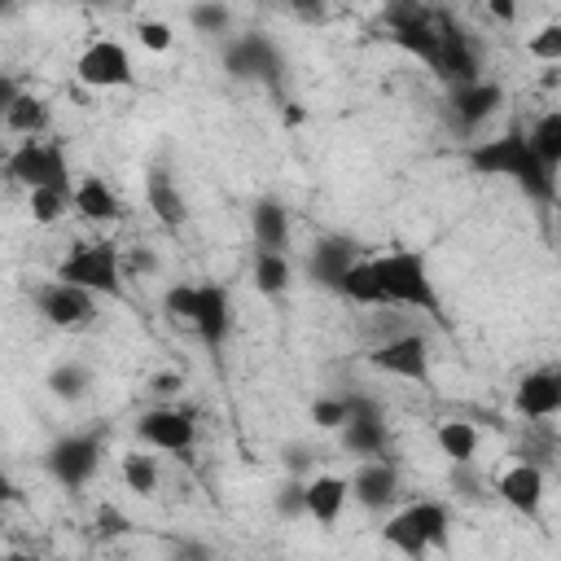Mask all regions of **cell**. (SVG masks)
Here are the masks:
<instances>
[{
  "label": "cell",
  "instance_id": "obj_1",
  "mask_svg": "<svg viewBox=\"0 0 561 561\" xmlns=\"http://www.w3.org/2000/svg\"><path fill=\"white\" fill-rule=\"evenodd\" d=\"M337 294L355 307H408V311H421L438 324L447 320L425 254L408 250V245H394V250L373 254V259H355L346 267V276L337 280Z\"/></svg>",
  "mask_w": 561,
  "mask_h": 561
},
{
  "label": "cell",
  "instance_id": "obj_2",
  "mask_svg": "<svg viewBox=\"0 0 561 561\" xmlns=\"http://www.w3.org/2000/svg\"><path fill=\"white\" fill-rule=\"evenodd\" d=\"M469 167L478 175H500V180L517 184L539 206L557 202V171L535 153V145H530V136L522 127H508V131H500L491 140H478L469 149Z\"/></svg>",
  "mask_w": 561,
  "mask_h": 561
},
{
  "label": "cell",
  "instance_id": "obj_3",
  "mask_svg": "<svg viewBox=\"0 0 561 561\" xmlns=\"http://www.w3.org/2000/svg\"><path fill=\"white\" fill-rule=\"evenodd\" d=\"M447 530H451V508L443 500H416L386 517L381 539L390 548H399L403 557H425L430 548L447 543Z\"/></svg>",
  "mask_w": 561,
  "mask_h": 561
},
{
  "label": "cell",
  "instance_id": "obj_4",
  "mask_svg": "<svg viewBox=\"0 0 561 561\" xmlns=\"http://www.w3.org/2000/svg\"><path fill=\"white\" fill-rule=\"evenodd\" d=\"M105 425H92V430H70L61 434L48 451H44V469L53 482H61L66 491H79L92 482V473L101 469V456H105Z\"/></svg>",
  "mask_w": 561,
  "mask_h": 561
},
{
  "label": "cell",
  "instance_id": "obj_5",
  "mask_svg": "<svg viewBox=\"0 0 561 561\" xmlns=\"http://www.w3.org/2000/svg\"><path fill=\"white\" fill-rule=\"evenodd\" d=\"M4 175L13 184L31 188H75L70 184V158L61 149V140H44V136H26L18 149H9L4 158Z\"/></svg>",
  "mask_w": 561,
  "mask_h": 561
},
{
  "label": "cell",
  "instance_id": "obj_6",
  "mask_svg": "<svg viewBox=\"0 0 561 561\" xmlns=\"http://www.w3.org/2000/svg\"><path fill=\"white\" fill-rule=\"evenodd\" d=\"M57 276L70 280V285H83L92 294L123 298V254L110 241H83V245H75L57 263Z\"/></svg>",
  "mask_w": 561,
  "mask_h": 561
},
{
  "label": "cell",
  "instance_id": "obj_7",
  "mask_svg": "<svg viewBox=\"0 0 561 561\" xmlns=\"http://www.w3.org/2000/svg\"><path fill=\"white\" fill-rule=\"evenodd\" d=\"M136 438L153 451H167V456H184L193 443H197V412L193 408H180V403H162V408H149L136 416Z\"/></svg>",
  "mask_w": 561,
  "mask_h": 561
},
{
  "label": "cell",
  "instance_id": "obj_8",
  "mask_svg": "<svg viewBox=\"0 0 561 561\" xmlns=\"http://www.w3.org/2000/svg\"><path fill=\"white\" fill-rule=\"evenodd\" d=\"M224 70L232 75V79H245V83H280V53H276V44L263 35V31H245V35H237V39H228L224 44Z\"/></svg>",
  "mask_w": 561,
  "mask_h": 561
},
{
  "label": "cell",
  "instance_id": "obj_9",
  "mask_svg": "<svg viewBox=\"0 0 561 561\" xmlns=\"http://www.w3.org/2000/svg\"><path fill=\"white\" fill-rule=\"evenodd\" d=\"M368 364L386 377H399V381H430V337L416 333V329H403L386 342H377L368 351Z\"/></svg>",
  "mask_w": 561,
  "mask_h": 561
},
{
  "label": "cell",
  "instance_id": "obj_10",
  "mask_svg": "<svg viewBox=\"0 0 561 561\" xmlns=\"http://www.w3.org/2000/svg\"><path fill=\"white\" fill-rule=\"evenodd\" d=\"M75 75H79L83 88L110 92V88H127L136 79V66H131V53L118 39H92L75 57Z\"/></svg>",
  "mask_w": 561,
  "mask_h": 561
},
{
  "label": "cell",
  "instance_id": "obj_11",
  "mask_svg": "<svg viewBox=\"0 0 561 561\" xmlns=\"http://www.w3.org/2000/svg\"><path fill=\"white\" fill-rule=\"evenodd\" d=\"M35 307L53 329H83L96 320V294L61 280V276H53L48 285L35 289Z\"/></svg>",
  "mask_w": 561,
  "mask_h": 561
},
{
  "label": "cell",
  "instance_id": "obj_12",
  "mask_svg": "<svg viewBox=\"0 0 561 561\" xmlns=\"http://www.w3.org/2000/svg\"><path fill=\"white\" fill-rule=\"evenodd\" d=\"M351 500L364 513H390L399 500V465L390 456H368L351 473Z\"/></svg>",
  "mask_w": 561,
  "mask_h": 561
},
{
  "label": "cell",
  "instance_id": "obj_13",
  "mask_svg": "<svg viewBox=\"0 0 561 561\" xmlns=\"http://www.w3.org/2000/svg\"><path fill=\"white\" fill-rule=\"evenodd\" d=\"M447 88H460V83H473L482 79V53L478 44L469 39L465 26L456 22H443V44H438V61L430 66Z\"/></svg>",
  "mask_w": 561,
  "mask_h": 561
},
{
  "label": "cell",
  "instance_id": "obj_14",
  "mask_svg": "<svg viewBox=\"0 0 561 561\" xmlns=\"http://www.w3.org/2000/svg\"><path fill=\"white\" fill-rule=\"evenodd\" d=\"M513 412L522 421H548L561 416V364L530 368L513 390Z\"/></svg>",
  "mask_w": 561,
  "mask_h": 561
},
{
  "label": "cell",
  "instance_id": "obj_15",
  "mask_svg": "<svg viewBox=\"0 0 561 561\" xmlns=\"http://www.w3.org/2000/svg\"><path fill=\"white\" fill-rule=\"evenodd\" d=\"M495 500H504L513 513L522 517H539L543 513V465L530 460H513L500 478H495Z\"/></svg>",
  "mask_w": 561,
  "mask_h": 561
},
{
  "label": "cell",
  "instance_id": "obj_16",
  "mask_svg": "<svg viewBox=\"0 0 561 561\" xmlns=\"http://www.w3.org/2000/svg\"><path fill=\"white\" fill-rule=\"evenodd\" d=\"M447 105H451V118L460 123V131H478V127L504 105V83H495V79L460 83V88H451Z\"/></svg>",
  "mask_w": 561,
  "mask_h": 561
},
{
  "label": "cell",
  "instance_id": "obj_17",
  "mask_svg": "<svg viewBox=\"0 0 561 561\" xmlns=\"http://www.w3.org/2000/svg\"><path fill=\"white\" fill-rule=\"evenodd\" d=\"M193 333H197L210 351H219V346L228 342V333H232V298H228L224 285H215V280H202V285H197Z\"/></svg>",
  "mask_w": 561,
  "mask_h": 561
},
{
  "label": "cell",
  "instance_id": "obj_18",
  "mask_svg": "<svg viewBox=\"0 0 561 561\" xmlns=\"http://www.w3.org/2000/svg\"><path fill=\"white\" fill-rule=\"evenodd\" d=\"M355 259H364V254H359V241H351V237H320V241L307 250V276H311L316 285H324V289L337 294V280L346 276V267H351Z\"/></svg>",
  "mask_w": 561,
  "mask_h": 561
},
{
  "label": "cell",
  "instance_id": "obj_19",
  "mask_svg": "<svg viewBox=\"0 0 561 561\" xmlns=\"http://www.w3.org/2000/svg\"><path fill=\"white\" fill-rule=\"evenodd\" d=\"M145 202H149V210L158 215L162 228H184L188 202H184V193H180V184H175V175L167 167H149V175H145Z\"/></svg>",
  "mask_w": 561,
  "mask_h": 561
},
{
  "label": "cell",
  "instance_id": "obj_20",
  "mask_svg": "<svg viewBox=\"0 0 561 561\" xmlns=\"http://www.w3.org/2000/svg\"><path fill=\"white\" fill-rule=\"evenodd\" d=\"M75 215H83L88 224H118L127 215V206L101 175H79L75 180Z\"/></svg>",
  "mask_w": 561,
  "mask_h": 561
},
{
  "label": "cell",
  "instance_id": "obj_21",
  "mask_svg": "<svg viewBox=\"0 0 561 561\" xmlns=\"http://www.w3.org/2000/svg\"><path fill=\"white\" fill-rule=\"evenodd\" d=\"M346 500H351V478H342V473H311L307 478V517H316L324 530L337 526Z\"/></svg>",
  "mask_w": 561,
  "mask_h": 561
},
{
  "label": "cell",
  "instance_id": "obj_22",
  "mask_svg": "<svg viewBox=\"0 0 561 561\" xmlns=\"http://www.w3.org/2000/svg\"><path fill=\"white\" fill-rule=\"evenodd\" d=\"M250 232L259 250H289V237H294L289 206L280 197H259L250 210Z\"/></svg>",
  "mask_w": 561,
  "mask_h": 561
},
{
  "label": "cell",
  "instance_id": "obj_23",
  "mask_svg": "<svg viewBox=\"0 0 561 561\" xmlns=\"http://www.w3.org/2000/svg\"><path fill=\"white\" fill-rule=\"evenodd\" d=\"M386 447H390L386 412H364V416H351L342 425V451L368 460V456H386Z\"/></svg>",
  "mask_w": 561,
  "mask_h": 561
},
{
  "label": "cell",
  "instance_id": "obj_24",
  "mask_svg": "<svg viewBox=\"0 0 561 561\" xmlns=\"http://www.w3.org/2000/svg\"><path fill=\"white\" fill-rule=\"evenodd\" d=\"M4 114V127L13 131V136H44L48 131V123H53V105L44 101V96H35V92H22L13 105H4L0 110Z\"/></svg>",
  "mask_w": 561,
  "mask_h": 561
},
{
  "label": "cell",
  "instance_id": "obj_25",
  "mask_svg": "<svg viewBox=\"0 0 561 561\" xmlns=\"http://www.w3.org/2000/svg\"><path fill=\"white\" fill-rule=\"evenodd\" d=\"M250 272H254V289L263 298H285V289L294 280V267H289L285 250H259L254 245V267Z\"/></svg>",
  "mask_w": 561,
  "mask_h": 561
},
{
  "label": "cell",
  "instance_id": "obj_26",
  "mask_svg": "<svg viewBox=\"0 0 561 561\" xmlns=\"http://www.w3.org/2000/svg\"><path fill=\"white\" fill-rule=\"evenodd\" d=\"M44 386H48L53 399H61V403H79V399L92 390V368L79 364V359H61V364L48 368Z\"/></svg>",
  "mask_w": 561,
  "mask_h": 561
},
{
  "label": "cell",
  "instance_id": "obj_27",
  "mask_svg": "<svg viewBox=\"0 0 561 561\" xmlns=\"http://www.w3.org/2000/svg\"><path fill=\"white\" fill-rule=\"evenodd\" d=\"M26 210L39 228H53L57 219H66L75 210V188H31L26 193Z\"/></svg>",
  "mask_w": 561,
  "mask_h": 561
},
{
  "label": "cell",
  "instance_id": "obj_28",
  "mask_svg": "<svg viewBox=\"0 0 561 561\" xmlns=\"http://www.w3.org/2000/svg\"><path fill=\"white\" fill-rule=\"evenodd\" d=\"M434 443L447 460H473L478 456V425L473 421H438Z\"/></svg>",
  "mask_w": 561,
  "mask_h": 561
},
{
  "label": "cell",
  "instance_id": "obj_29",
  "mask_svg": "<svg viewBox=\"0 0 561 561\" xmlns=\"http://www.w3.org/2000/svg\"><path fill=\"white\" fill-rule=\"evenodd\" d=\"M451 495H456L460 504H491L495 482H486V478L473 469V460H451Z\"/></svg>",
  "mask_w": 561,
  "mask_h": 561
},
{
  "label": "cell",
  "instance_id": "obj_30",
  "mask_svg": "<svg viewBox=\"0 0 561 561\" xmlns=\"http://www.w3.org/2000/svg\"><path fill=\"white\" fill-rule=\"evenodd\" d=\"M118 478H123L127 491L153 495V491H158V460H153L149 451H127V456L118 460Z\"/></svg>",
  "mask_w": 561,
  "mask_h": 561
},
{
  "label": "cell",
  "instance_id": "obj_31",
  "mask_svg": "<svg viewBox=\"0 0 561 561\" xmlns=\"http://www.w3.org/2000/svg\"><path fill=\"white\" fill-rule=\"evenodd\" d=\"M526 136H530L535 153H539L552 171H561V110H548L543 118H535V127H530Z\"/></svg>",
  "mask_w": 561,
  "mask_h": 561
},
{
  "label": "cell",
  "instance_id": "obj_32",
  "mask_svg": "<svg viewBox=\"0 0 561 561\" xmlns=\"http://www.w3.org/2000/svg\"><path fill=\"white\" fill-rule=\"evenodd\" d=\"M188 26L197 35H228V26H232L228 0H193L188 4Z\"/></svg>",
  "mask_w": 561,
  "mask_h": 561
},
{
  "label": "cell",
  "instance_id": "obj_33",
  "mask_svg": "<svg viewBox=\"0 0 561 561\" xmlns=\"http://www.w3.org/2000/svg\"><path fill=\"white\" fill-rule=\"evenodd\" d=\"M272 508H276V517H285V522L307 517V478L285 473V482H280L276 495H272Z\"/></svg>",
  "mask_w": 561,
  "mask_h": 561
},
{
  "label": "cell",
  "instance_id": "obj_34",
  "mask_svg": "<svg viewBox=\"0 0 561 561\" xmlns=\"http://www.w3.org/2000/svg\"><path fill=\"white\" fill-rule=\"evenodd\" d=\"M162 311H167L171 320L193 324V311H197V285H188V280L167 285V294H162Z\"/></svg>",
  "mask_w": 561,
  "mask_h": 561
},
{
  "label": "cell",
  "instance_id": "obj_35",
  "mask_svg": "<svg viewBox=\"0 0 561 561\" xmlns=\"http://www.w3.org/2000/svg\"><path fill=\"white\" fill-rule=\"evenodd\" d=\"M526 53L535 61H548V66H561V22H543L530 39H526Z\"/></svg>",
  "mask_w": 561,
  "mask_h": 561
},
{
  "label": "cell",
  "instance_id": "obj_36",
  "mask_svg": "<svg viewBox=\"0 0 561 561\" xmlns=\"http://www.w3.org/2000/svg\"><path fill=\"white\" fill-rule=\"evenodd\" d=\"M136 39H140V48H149V53H167V48L175 44V31H171L167 22H158V18H140V22H136Z\"/></svg>",
  "mask_w": 561,
  "mask_h": 561
},
{
  "label": "cell",
  "instance_id": "obj_37",
  "mask_svg": "<svg viewBox=\"0 0 561 561\" xmlns=\"http://www.w3.org/2000/svg\"><path fill=\"white\" fill-rule=\"evenodd\" d=\"M311 421H316L320 430H342V425H346V399H342V394L316 399V403H311Z\"/></svg>",
  "mask_w": 561,
  "mask_h": 561
},
{
  "label": "cell",
  "instance_id": "obj_38",
  "mask_svg": "<svg viewBox=\"0 0 561 561\" xmlns=\"http://www.w3.org/2000/svg\"><path fill=\"white\" fill-rule=\"evenodd\" d=\"M280 465H285V473L311 478V469H316V451H311L307 443H285V447H280Z\"/></svg>",
  "mask_w": 561,
  "mask_h": 561
},
{
  "label": "cell",
  "instance_id": "obj_39",
  "mask_svg": "<svg viewBox=\"0 0 561 561\" xmlns=\"http://www.w3.org/2000/svg\"><path fill=\"white\" fill-rule=\"evenodd\" d=\"M131 530V517L118 508V504H101L96 508V535L101 539H118V535H127Z\"/></svg>",
  "mask_w": 561,
  "mask_h": 561
},
{
  "label": "cell",
  "instance_id": "obj_40",
  "mask_svg": "<svg viewBox=\"0 0 561 561\" xmlns=\"http://www.w3.org/2000/svg\"><path fill=\"white\" fill-rule=\"evenodd\" d=\"M158 267H162V259L149 245H136V250L123 254V272H131V276H153Z\"/></svg>",
  "mask_w": 561,
  "mask_h": 561
},
{
  "label": "cell",
  "instance_id": "obj_41",
  "mask_svg": "<svg viewBox=\"0 0 561 561\" xmlns=\"http://www.w3.org/2000/svg\"><path fill=\"white\" fill-rule=\"evenodd\" d=\"M329 9H333V0H289V13H294L298 22H307V26L324 22V18H329Z\"/></svg>",
  "mask_w": 561,
  "mask_h": 561
},
{
  "label": "cell",
  "instance_id": "obj_42",
  "mask_svg": "<svg viewBox=\"0 0 561 561\" xmlns=\"http://www.w3.org/2000/svg\"><path fill=\"white\" fill-rule=\"evenodd\" d=\"M180 390H184V377L180 373H153L149 377V394L153 399H175Z\"/></svg>",
  "mask_w": 561,
  "mask_h": 561
},
{
  "label": "cell",
  "instance_id": "obj_43",
  "mask_svg": "<svg viewBox=\"0 0 561 561\" xmlns=\"http://www.w3.org/2000/svg\"><path fill=\"white\" fill-rule=\"evenodd\" d=\"M486 13L495 22H504V26H513L517 22V0H486Z\"/></svg>",
  "mask_w": 561,
  "mask_h": 561
},
{
  "label": "cell",
  "instance_id": "obj_44",
  "mask_svg": "<svg viewBox=\"0 0 561 561\" xmlns=\"http://www.w3.org/2000/svg\"><path fill=\"white\" fill-rule=\"evenodd\" d=\"M18 96H22V88H18V79H13V75H4V79H0V110H4V105H13Z\"/></svg>",
  "mask_w": 561,
  "mask_h": 561
},
{
  "label": "cell",
  "instance_id": "obj_45",
  "mask_svg": "<svg viewBox=\"0 0 561 561\" xmlns=\"http://www.w3.org/2000/svg\"><path fill=\"white\" fill-rule=\"evenodd\" d=\"M18 4H22V0H4V13H18Z\"/></svg>",
  "mask_w": 561,
  "mask_h": 561
},
{
  "label": "cell",
  "instance_id": "obj_46",
  "mask_svg": "<svg viewBox=\"0 0 561 561\" xmlns=\"http://www.w3.org/2000/svg\"><path fill=\"white\" fill-rule=\"evenodd\" d=\"M88 4H114V0H88Z\"/></svg>",
  "mask_w": 561,
  "mask_h": 561
},
{
  "label": "cell",
  "instance_id": "obj_47",
  "mask_svg": "<svg viewBox=\"0 0 561 561\" xmlns=\"http://www.w3.org/2000/svg\"><path fill=\"white\" fill-rule=\"evenodd\" d=\"M425 4H430V0H425Z\"/></svg>",
  "mask_w": 561,
  "mask_h": 561
}]
</instances>
